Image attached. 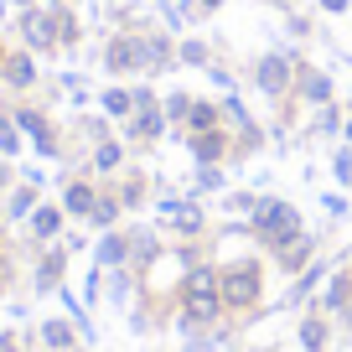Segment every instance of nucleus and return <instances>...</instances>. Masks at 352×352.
Returning <instances> with one entry per match:
<instances>
[{
	"instance_id": "20e7f679",
	"label": "nucleus",
	"mask_w": 352,
	"mask_h": 352,
	"mask_svg": "<svg viewBox=\"0 0 352 352\" xmlns=\"http://www.w3.org/2000/svg\"><path fill=\"white\" fill-rule=\"evenodd\" d=\"M11 78H21V83H26V78H32V63H26V57H16V63H11Z\"/></svg>"
},
{
	"instance_id": "f257e3e1",
	"label": "nucleus",
	"mask_w": 352,
	"mask_h": 352,
	"mask_svg": "<svg viewBox=\"0 0 352 352\" xmlns=\"http://www.w3.org/2000/svg\"><path fill=\"white\" fill-rule=\"evenodd\" d=\"M187 296H192V311H197V316H212V280L208 275H192Z\"/></svg>"
},
{
	"instance_id": "7ed1b4c3",
	"label": "nucleus",
	"mask_w": 352,
	"mask_h": 352,
	"mask_svg": "<svg viewBox=\"0 0 352 352\" xmlns=\"http://www.w3.org/2000/svg\"><path fill=\"white\" fill-rule=\"evenodd\" d=\"M228 296H233V300H249V296H254V275H233V280H228Z\"/></svg>"
},
{
	"instance_id": "f03ea898",
	"label": "nucleus",
	"mask_w": 352,
	"mask_h": 352,
	"mask_svg": "<svg viewBox=\"0 0 352 352\" xmlns=\"http://www.w3.org/2000/svg\"><path fill=\"white\" fill-rule=\"evenodd\" d=\"M270 233L285 243L290 233H296V212H290V208H270Z\"/></svg>"
}]
</instances>
